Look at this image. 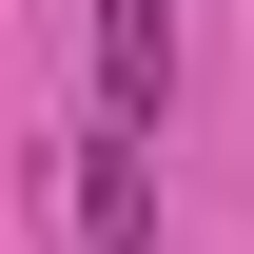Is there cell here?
Listing matches in <instances>:
<instances>
[{"mask_svg": "<svg viewBox=\"0 0 254 254\" xmlns=\"http://www.w3.org/2000/svg\"><path fill=\"white\" fill-rule=\"evenodd\" d=\"M98 98H118V137L176 98V0H98Z\"/></svg>", "mask_w": 254, "mask_h": 254, "instance_id": "1", "label": "cell"}, {"mask_svg": "<svg viewBox=\"0 0 254 254\" xmlns=\"http://www.w3.org/2000/svg\"><path fill=\"white\" fill-rule=\"evenodd\" d=\"M78 254H157V157H98L78 176Z\"/></svg>", "mask_w": 254, "mask_h": 254, "instance_id": "2", "label": "cell"}]
</instances>
